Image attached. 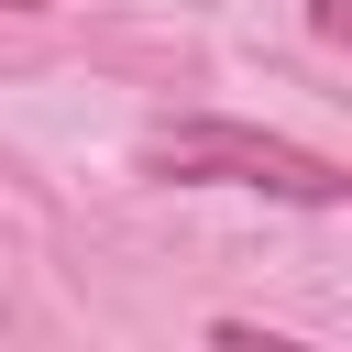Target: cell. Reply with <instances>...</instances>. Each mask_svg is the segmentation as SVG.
I'll return each mask as SVG.
<instances>
[{"mask_svg":"<svg viewBox=\"0 0 352 352\" xmlns=\"http://www.w3.org/2000/svg\"><path fill=\"white\" fill-rule=\"evenodd\" d=\"M143 176H165V187H264V198H297V209H341L352 198V176L330 154L275 143L253 121H176V132H154Z\"/></svg>","mask_w":352,"mask_h":352,"instance_id":"6da1fadb","label":"cell"},{"mask_svg":"<svg viewBox=\"0 0 352 352\" xmlns=\"http://www.w3.org/2000/svg\"><path fill=\"white\" fill-rule=\"evenodd\" d=\"M11 11H44V0H0V22H11Z\"/></svg>","mask_w":352,"mask_h":352,"instance_id":"7a4b0ae2","label":"cell"}]
</instances>
